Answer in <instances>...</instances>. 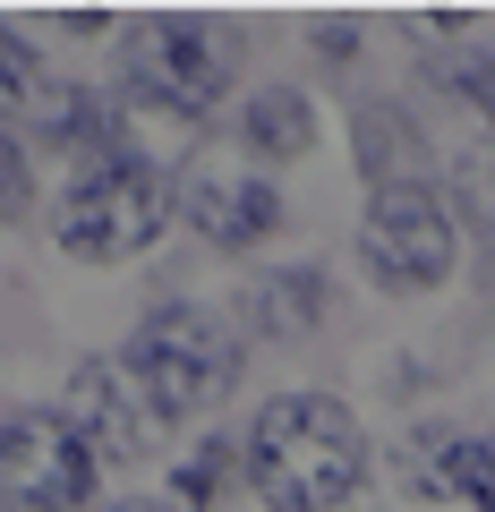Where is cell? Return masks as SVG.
<instances>
[{"label": "cell", "mask_w": 495, "mask_h": 512, "mask_svg": "<svg viewBox=\"0 0 495 512\" xmlns=\"http://www.w3.org/2000/svg\"><path fill=\"white\" fill-rule=\"evenodd\" d=\"M239 308H248V325H257L265 342H299V333H316V316H325V282H316L308 265H291V274H265Z\"/></svg>", "instance_id": "obj_11"}, {"label": "cell", "mask_w": 495, "mask_h": 512, "mask_svg": "<svg viewBox=\"0 0 495 512\" xmlns=\"http://www.w3.org/2000/svg\"><path fill=\"white\" fill-rule=\"evenodd\" d=\"M180 205H188V222H197L214 248H257L282 222L274 180H265V171H231V163H197L180 180Z\"/></svg>", "instance_id": "obj_8"}, {"label": "cell", "mask_w": 495, "mask_h": 512, "mask_svg": "<svg viewBox=\"0 0 495 512\" xmlns=\"http://www.w3.org/2000/svg\"><path fill=\"white\" fill-rule=\"evenodd\" d=\"M359 171L376 188H410V171H419V128L393 120V103H367L359 111Z\"/></svg>", "instance_id": "obj_13"}, {"label": "cell", "mask_w": 495, "mask_h": 512, "mask_svg": "<svg viewBox=\"0 0 495 512\" xmlns=\"http://www.w3.org/2000/svg\"><path fill=\"white\" fill-rule=\"evenodd\" d=\"M453 86L470 94V103H478V120L495 128V43H478V52L461 60V69H453Z\"/></svg>", "instance_id": "obj_15"}, {"label": "cell", "mask_w": 495, "mask_h": 512, "mask_svg": "<svg viewBox=\"0 0 495 512\" xmlns=\"http://www.w3.org/2000/svg\"><path fill=\"white\" fill-rule=\"evenodd\" d=\"M461 197H470V214L487 222V239H495V146L478 154V163H461Z\"/></svg>", "instance_id": "obj_16"}, {"label": "cell", "mask_w": 495, "mask_h": 512, "mask_svg": "<svg viewBox=\"0 0 495 512\" xmlns=\"http://www.w3.org/2000/svg\"><path fill=\"white\" fill-rule=\"evenodd\" d=\"M214 478H222V444H205V453L180 470V512H188V504H197V512L214 504Z\"/></svg>", "instance_id": "obj_17"}, {"label": "cell", "mask_w": 495, "mask_h": 512, "mask_svg": "<svg viewBox=\"0 0 495 512\" xmlns=\"http://www.w3.org/2000/svg\"><path fill=\"white\" fill-rule=\"evenodd\" d=\"M26 197H35V171H26V146L0 128V222H18Z\"/></svg>", "instance_id": "obj_14"}, {"label": "cell", "mask_w": 495, "mask_h": 512, "mask_svg": "<svg viewBox=\"0 0 495 512\" xmlns=\"http://www.w3.org/2000/svg\"><path fill=\"white\" fill-rule=\"evenodd\" d=\"M60 419L86 436L94 461H146L154 436H163V419H154V402L137 393V376L120 359H86L69 376V402H60Z\"/></svg>", "instance_id": "obj_7"}, {"label": "cell", "mask_w": 495, "mask_h": 512, "mask_svg": "<svg viewBox=\"0 0 495 512\" xmlns=\"http://www.w3.org/2000/svg\"><path fill=\"white\" fill-rule=\"evenodd\" d=\"M393 478H402L410 504H444V495H470V436H453V427H419V436L393 453Z\"/></svg>", "instance_id": "obj_10"}, {"label": "cell", "mask_w": 495, "mask_h": 512, "mask_svg": "<svg viewBox=\"0 0 495 512\" xmlns=\"http://www.w3.org/2000/svg\"><path fill=\"white\" fill-rule=\"evenodd\" d=\"M239 69V35L222 18H137L120 52V86L154 111H205Z\"/></svg>", "instance_id": "obj_4"}, {"label": "cell", "mask_w": 495, "mask_h": 512, "mask_svg": "<svg viewBox=\"0 0 495 512\" xmlns=\"http://www.w3.org/2000/svg\"><path fill=\"white\" fill-rule=\"evenodd\" d=\"M163 222H171L163 163H146L129 137L103 154H77L69 188H60V248L77 265H129L163 239Z\"/></svg>", "instance_id": "obj_2"}, {"label": "cell", "mask_w": 495, "mask_h": 512, "mask_svg": "<svg viewBox=\"0 0 495 512\" xmlns=\"http://www.w3.org/2000/svg\"><path fill=\"white\" fill-rule=\"evenodd\" d=\"M94 470L103 461L86 453V436L60 410L0 419V504L9 512H77L94 495Z\"/></svg>", "instance_id": "obj_6"}, {"label": "cell", "mask_w": 495, "mask_h": 512, "mask_svg": "<svg viewBox=\"0 0 495 512\" xmlns=\"http://www.w3.org/2000/svg\"><path fill=\"white\" fill-rule=\"evenodd\" d=\"M248 146H257L265 163H299V154L316 146V103L299 86H265L257 103H248Z\"/></svg>", "instance_id": "obj_12"}, {"label": "cell", "mask_w": 495, "mask_h": 512, "mask_svg": "<svg viewBox=\"0 0 495 512\" xmlns=\"http://www.w3.org/2000/svg\"><path fill=\"white\" fill-rule=\"evenodd\" d=\"M60 120H69V86H52V69L35 60V43L0 35V128H9V137H18V128L60 137Z\"/></svg>", "instance_id": "obj_9"}, {"label": "cell", "mask_w": 495, "mask_h": 512, "mask_svg": "<svg viewBox=\"0 0 495 512\" xmlns=\"http://www.w3.org/2000/svg\"><path fill=\"white\" fill-rule=\"evenodd\" d=\"M248 487L265 512H333L367 478V436L333 393H282L248 427Z\"/></svg>", "instance_id": "obj_1"}, {"label": "cell", "mask_w": 495, "mask_h": 512, "mask_svg": "<svg viewBox=\"0 0 495 512\" xmlns=\"http://www.w3.org/2000/svg\"><path fill=\"white\" fill-rule=\"evenodd\" d=\"M453 256H461L453 214H444V197H436L427 180H410V188H376V197H367L359 265L385 282V291H436V282L453 274Z\"/></svg>", "instance_id": "obj_5"}, {"label": "cell", "mask_w": 495, "mask_h": 512, "mask_svg": "<svg viewBox=\"0 0 495 512\" xmlns=\"http://www.w3.org/2000/svg\"><path fill=\"white\" fill-rule=\"evenodd\" d=\"M478 461H487V470H495V436H478Z\"/></svg>", "instance_id": "obj_18"}, {"label": "cell", "mask_w": 495, "mask_h": 512, "mask_svg": "<svg viewBox=\"0 0 495 512\" xmlns=\"http://www.w3.org/2000/svg\"><path fill=\"white\" fill-rule=\"evenodd\" d=\"M120 367L137 376V393L154 402V419H197V410H214L222 393L239 384V342L231 325H222L214 308H188V299H171V308H154L146 325L129 333V350H120Z\"/></svg>", "instance_id": "obj_3"}, {"label": "cell", "mask_w": 495, "mask_h": 512, "mask_svg": "<svg viewBox=\"0 0 495 512\" xmlns=\"http://www.w3.org/2000/svg\"><path fill=\"white\" fill-rule=\"evenodd\" d=\"M120 512H180V504H120Z\"/></svg>", "instance_id": "obj_19"}]
</instances>
